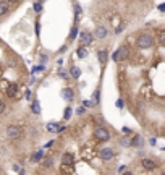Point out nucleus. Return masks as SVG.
Here are the masks:
<instances>
[{
	"mask_svg": "<svg viewBox=\"0 0 165 175\" xmlns=\"http://www.w3.org/2000/svg\"><path fill=\"white\" fill-rule=\"evenodd\" d=\"M94 99H95V102H99V91H95L94 92Z\"/></svg>",
	"mask_w": 165,
	"mask_h": 175,
	"instance_id": "bb28decb",
	"label": "nucleus"
},
{
	"mask_svg": "<svg viewBox=\"0 0 165 175\" xmlns=\"http://www.w3.org/2000/svg\"><path fill=\"white\" fill-rule=\"evenodd\" d=\"M76 34H78V28H71V31H70V41H73V39H76Z\"/></svg>",
	"mask_w": 165,
	"mask_h": 175,
	"instance_id": "a211bd4d",
	"label": "nucleus"
},
{
	"mask_svg": "<svg viewBox=\"0 0 165 175\" xmlns=\"http://www.w3.org/2000/svg\"><path fill=\"white\" fill-rule=\"evenodd\" d=\"M83 104H84L86 107H91V105H92V102H91V100H83Z\"/></svg>",
	"mask_w": 165,
	"mask_h": 175,
	"instance_id": "a878e982",
	"label": "nucleus"
},
{
	"mask_svg": "<svg viewBox=\"0 0 165 175\" xmlns=\"http://www.w3.org/2000/svg\"><path fill=\"white\" fill-rule=\"evenodd\" d=\"M47 130L52 131V133H57L58 131V123H47Z\"/></svg>",
	"mask_w": 165,
	"mask_h": 175,
	"instance_id": "4468645a",
	"label": "nucleus"
},
{
	"mask_svg": "<svg viewBox=\"0 0 165 175\" xmlns=\"http://www.w3.org/2000/svg\"><path fill=\"white\" fill-rule=\"evenodd\" d=\"M3 110H5V102H3V100H0V114H2Z\"/></svg>",
	"mask_w": 165,
	"mask_h": 175,
	"instance_id": "b1692460",
	"label": "nucleus"
},
{
	"mask_svg": "<svg viewBox=\"0 0 165 175\" xmlns=\"http://www.w3.org/2000/svg\"><path fill=\"white\" fill-rule=\"evenodd\" d=\"M50 164H52V159H47V160L44 162V165H45V167H47V165H50Z\"/></svg>",
	"mask_w": 165,
	"mask_h": 175,
	"instance_id": "cd10ccee",
	"label": "nucleus"
},
{
	"mask_svg": "<svg viewBox=\"0 0 165 175\" xmlns=\"http://www.w3.org/2000/svg\"><path fill=\"white\" fill-rule=\"evenodd\" d=\"M34 10L37 11V13L42 11V3H40V2H36V3H34Z\"/></svg>",
	"mask_w": 165,
	"mask_h": 175,
	"instance_id": "aec40b11",
	"label": "nucleus"
},
{
	"mask_svg": "<svg viewBox=\"0 0 165 175\" xmlns=\"http://www.w3.org/2000/svg\"><path fill=\"white\" fill-rule=\"evenodd\" d=\"M123 175H133V174H131V172H125Z\"/></svg>",
	"mask_w": 165,
	"mask_h": 175,
	"instance_id": "c85d7f7f",
	"label": "nucleus"
},
{
	"mask_svg": "<svg viewBox=\"0 0 165 175\" xmlns=\"http://www.w3.org/2000/svg\"><path fill=\"white\" fill-rule=\"evenodd\" d=\"M40 159H42V151L34 152V154H32V157H31V160H32V162H39Z\"/></svg>",
	"mask_w": 165,
	"mask_h": 175,
	"instance_id": "2eb2a0df",
	"label": "nucleus"
},
{
	"mask_svg": "<svg viewBox=\"0 0 165 175\" xmlns=\"http://www.w3.org/2000/svg\"><path fill=\"white\" fill-rule=\"evenodd\" d=\"M141 141H142V140H141L139 136H135V140H133V146H139Z\"/></svg>",
	"mask_w": 165,
	"mask_h": 175,
	"instance_id": "4be33fe9",
	"label": "nucleus"
},
{
	"mask_svg": "<svg viewBox=\"0 0 165 175\" xmlns=\"http://www.w3.org/2000/svg\"><path fill=\"white\" fill-rule=\"evenodd\" d=\"M62 164L63 165H73L75 164V156L71 154V152H65L63 157H62Z\"/></svg>",
	"mask_w": 165,
	"mask_h": 175,
	"instance_id": "39448f33",
	"label": "nucleus"
},
{
	"mask_svg": "<svg viewBox=\"0 0 165 175\" xmlns=\"http://www.w3.org/2000/svg\"><path fill=\"white\" fill-rule=\"evenodd\" d=\"M62 94H63V97H65L66 100H71V99H73V91H71L70 88H65Z\"/></svg>",
	"mask_w": 165,
	"mask_h": 175,
	"instance_id": "f8f14e48",
	"label": "nucleus"
},
{
	"mask_svg": "<svg viewBox=\"0 0 165 175\" xmlns=\"http://www.w3.org/2000/svg\"><path fill=\"white\" fill-rule=\"evenodd\" d=\"M128 57V47L126 45H121L118 50H115V54L112 55V59H113V62H123Z\"/></svg>",
	"mask_w": 165,
	"mask_h": 175,
	"instance_id": "7ed1b4c3",
	"label": "nucleus"
},
{
	"mask_svg": "<svg viewBox=\"0 0 165 175\" xmlns=\"http://www.w3.org/2000/svg\"><path fill=\"white\" fill-rule=\"evenodd\" d=\"M97 57H99L100 63H105L107 62V50H100L99 54H97Z\"/></svg>",
	"mask_w": 165,
	"mask_h": 175,
	"instance_id": "ddd939ff",
	"label": "nucleus"
},
{
	"mask_svg": "<svg viewBox=\"0 0 165 175\" xmlns=\"http://www.w3.org/2000/svg\"><path fill=\"white\" fill-rule=\"evenodd\" d=\"M21 135H23V131H21V128L18 125H10L8 128H7V136H8L10 140H13V141L20 140Z\"/></svg>",
	"mask_w": 165,
	"mask_h": 175,
	"instance_id": "f03ea898",
	"label": "nucleus"
},
{
	"mask_svg": "<svg viewBox=\"0 0 165 175\" xmlns=\"http://www.w3.org/2000/svg\"><path fill=\"white\" fill-rule=\"evenodd\" d=\"M94 36H95V37H99V39H104L105 36H107V29H105V28H102V26H99V28H95Z\"/></svg>",
	"mask_w": 165,
	"mask_h": 175,
	"instance_id": "1a4fd4ad",
	"label": "nucleus"
},
{
	"mask_svg": "<svg viewBox=\"0 0 165 175\" xmlns=\"http://www.w3.org/2000/svg\"><path fill=\"white\" fill-rule=\"evenodd\" d=\"M63 130H65V125H62V123H58V131H57V133H62Z\"/></svg>",
	"mask_w": 165,
	"mask_h": 175,
	"instance_id": "393cba45",
	"label": "nucleus"
},
{
	"mask_svg": "<svg viewBox=\"0 0 165 175\" xmlns=\"http://www.w3.org/2000/svg\"><path fill=\"white\" fill-rule=\"evenodd\" d=\"M141 165H142L146 170H154L155 167H157L155 162H154V160H150V159H142V160H141Z\"/></svg>",
	"mask_w": 165,
	"mask_h": 175,
	"instance_id": "0eeeda50",
	"label": "nucleus"
},
{
	"mask_svg": "<svg viewBox=\"0 0 165 175\" xmlns=\"http://www.w3.org/2000/svg\"><path fill=\"white\" fill-rule=\"evenodd\" d=\"M39 104H37V100H36L34 104H32V112H34V114H39Z\"/></svg>",
	"mask_w": 165,
	"mask_h": 175,
	"instance_id": "412c9836",
	"label": "nucleus"
},
{
	"mask_svg": "<svg viewBox=\"0 0 165 175\" xmlns=\"http://www.w3.org/2000/svg\"><path fill=\"white\" fill-rule=\"evenodd\" d=\"M100 159L102 160H110L112 157H113V151L110 149V148H105V149H102L100 151Z\"/></svg>",
	"mask_w": 165,
	"mask_h": 175,
	"instance_id": "423d86ee",
	"label": "nucleus"
},
{
	"mask_svg": "<svg viewBox=\"0 0 165 175\" xmlns=\"http://www.w3.org/2000/svg\"><path fill=\"white\" fill-rule=\"evenodd\" d=\"M94 136H95V138H97L99 141H109L110 133L105 130L104 126H97V128L94 130Z\"/></svg>",
	"mask_w": 165,
	"mask_h": 175,
	"instance_id": "20e7f679",
	"label": "nucleus"
},
{
	"mask_svg": "<svg viewBox=\"0 0 165 175\" xmlns=\"http://www.w3.org/2000/svg\"><path fill=\"white\" fill-rule=\"evenodd\" d=\"M70 73H71V76H73V78H80L81 70H80V68H76V67H73V68L70 70Z\"/></svg>",
	"mask_w": 165,
	"mask_h": 175,
	"instance_id": "f3484780",
	"label": "nucleus"
},
{
	"mask_svg": "<svg viewBox=\"0 0 165 175\" xmlns=\"http://www.w3.org/2000/svg\"><path fill=\"white\" fill-rule=\"evenodd\" d=\"M8 10H10V3L8 2H0V16H3Z\"/></svg>",
	"mask_w": 165,
	"mask_h": 175,
	"instance_id": "9b49d317",
	"label": "nucleus"
},
{
	"mask_svg": "<svg viewBox=\"0 0 165 175\" xmlns=\"http://www.w3.org/2000/svg\"><path fill=\"white\" fill-rule=\"evenodd\" d=\"M70 117H71V109L68 107V109L65 110V118H70Z\"/></svg>",
	"mask_w": 165,
	"mask_h": 175,
	"instance_id": "5701e85b",
	"label": "nucleus"
},
{
	"mask_svg": "<svg viewBox=\"0 0 165 175\" xmlns=\"http://www.w3.org/2000/svg\"><path fill=\"white\" fill-rule=\"evenodd\" d=\"M162 175H165V172H164V174H162Z\"/></svg>",
	"mask_w": 165,
	"mask_h": 175,
	"instance_id": "c756f323",
	"label": "nucleus"
},
{
	"mask_svg": "<svg viewBox=\"0 0 165 175\" xmlns=\"http://www.w3.org/2000/svg\"><path fill=\"white\" fill-rule=\"evenodd\" d=\"M91 42H92V36L89 33H81V44H83V47L91 44Z\"/></svg>",
	"mask_w": 165,
	"mask_h": 175,
	"instance_id": "6e6552de",
	"label": "nucleus"
},
{
	"mask_svg": "<svg viewBox=\"0 0 165 175\" xmlns=\"http://www.w3.org/2000/svg\"><path fill=\"white\" fill-rule=\"evenodd\" d=\"M16 92H18V86H16V85H10V86H8V89H7V96H8V97H15Z\"/></svg>",
	"mask_w": 165,
	"mask_h": 175,
	"instance_id": "9d476101",
	"label": "nucleus"
},
{
	"mask_svg": "<svg viewBox=\"0 0 165 175\" xmlns=\"http://www.w3.org/2000/svg\"><path fill=\"white\" fill-rule=\"evenodd\" d=\"M136 44H138L139 49H149V47H152V44H154V37L150 34H141L139 37H138V41H136Z\"/></svg>",
	"mask_w": 165,
	"mask_h": 175,
	"instance_id": "f257e3e1",
	"label": "nucleus"
},
{
	"mask_svg": "<svg viewBox=\"0 0 165 175\" xmlns=\"http://www.w3.org/2000/svg\"><path fill=\"white\" fill-rule=\"evenodd\" d=\"M86 55H87V50H86V47L81 45L80 49H78V57H80V59H84Z\"/></svg>",
	"mask_w": 165,
	"mask_h": 175,
	"instance_id": "dca6fc26",
	"label": "nucleus"
},
{
	"mask_svg": "<svg viewBox=\"0 0 165 175\" xmlns=\"http://www.w3.org/2000/svg\"><path fill=\"white\" fill-rule=\"evenodd\" d=\"M159 42H160V45L165 47V31H162V33L159 34Z\"/></svg>",
	"mask_w": 165,
	"mask_h": 175,
	"instance_id": "6ab92c4d",
	"label": "nucleus"
}]
</instances>
